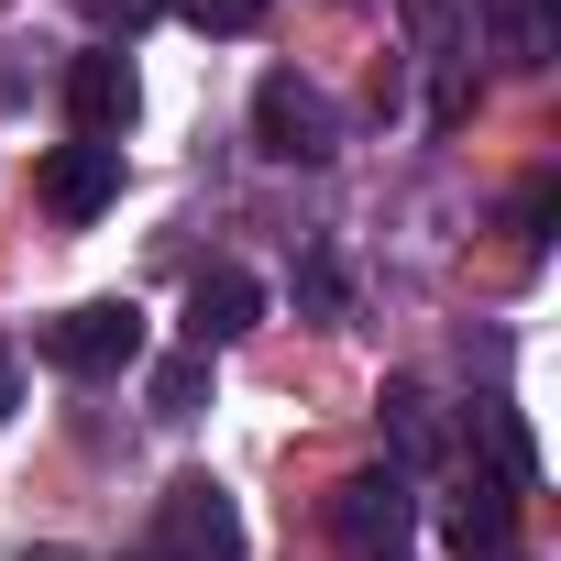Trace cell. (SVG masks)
I'll return each instance as SVG.
<instances>
[{"label":"cell","mask_w":561,"mask_h":561,"mask_svg":"<svg viewBox=\"0 0 561 561\" xmlns=\"http://www.w3.org/2000/svg\"><path fill=\"white\" fill-rule=\"evenodd\" d=\"M144 342H154V331H144L133 298H89V309L45 320V364H56V375H89V386H100V375H133Z\"/></svg>","instance_id":"cell-1"},{"label":"cell","mask_w":561,"mask_h":561,"mask_svg":"<svg viewBox=\"0 0 561 561\" xmlns=\"http://www.w3.org/2000/svg\"><path fill=\"white\" fill-rule=\"evenodd\" d=\"M408 473H353V484H331V539L353 550V561H397L408 550Z\"/></svg>","instance_id":"cell-2"},{"label":"cell","mask_w":561,"mask_h":561,"mask_svg":"<svg viewBox=\"0 0 561 561\" xmlns=\"http://www.w3.org/2000/svg\"><path fill=\"white\" fill-rule=\"evenodd\" d=\"M231 550H242V517H231V495H220L209 473L165 484V506H154V561H231Z\"/></svg>","instance_id":"cell-3"},{"label":"cell","mask_w":561,"mask_h":561,"mask_svg":"<svg viewBox=\"0 0 561 561\" xmlns=\"http://www.w3.org/2000/svg\"><path fill=\"white\" fill-rule=\"evenodd\" d=\"M253 144H264L275 165H320V154H331V100H320L309 78L275 67V78L253 89Z\"/></svg>","instance_id":"cell-4"},{"label":"cell","mask_w":561,"mask_h":561,"mask_svg":"<svg viewBox=\"0 0 561 561\" xmlns=\"http://www.w3.org/2000/svg\"><path fill=\"white\" fill-rule=\"evenodd\" d=\"M133 111H144L133 56H122V45H89V56L67 67V122H78V144H122V133H133Z\"/></svg>","instance_id":"cell-5"},{"label":"cell","mask_w":561,"mask_h":561,"mask_svg":"<svg viewBox=\"0 0 561 561\" xmlns=\"http://www.w3.org/2000/svg\"><path fill=\"white\" fill-rule=\"evenodd\" d=\"M253 320H264V287H253L242 264H198V275H187V353H220V342H242Z\"/></svg>","instance_id":"cell-6"},{"label":"cell","mask_w":561,"mask_h":561,"mask_svg":"<svg viewBox=\"0 0 561 561\" xmlns=\"http://www.w3.org/2000/svg\"><path fill=\"white\" fill-rule=\"evenodd\" d=\"M34 187H45V209H56V220H100V209L122 198V144H56Z\"/></svg>","instance_id":"cell-7"},{"label":"cell","mask_w":561,"mask_h":561,"mask_svg":"<svg viewBox=\"0 0 561 561\" xmlns=\"http://www.w3.org/2000/svg\"><path fill=\"white\" fill-rule=\"evenodd\" d=\"M440 528H451V550H462V561H506V528H517V484H462Z\"/></svg>","instance_id":"cell-8"},{"label":"cell","mask_w":561,"mask_h":561,"mask_svg":"<svg viewBox=\"0 0 561 561\" xmlns=\"http://www.w3.org/2000/svg\"><path fill=\"white\" fill-rule=\"evenodd\" d=\"M386 430H397L408 462H440V451H451V419H440L430 386H386Z\"/></svg>","instance_id":"cell-9"},{"label":"cell","mask_w":561,"mask_h":561,"mask_svg":"<svg viewBox=\"0 0 561 561\" xmlns=\"http://www.w3.org/2000/svg\"><path fill=\"white\" fill-rule=\"evenodd\" d=\"M198 397H209V353H165L154 364V419H198Z\"/></svg>","instance_id":"cell-10"},{"label":"cell","mask_w":561,"mask_h":561,"mask_svg":"<svg viewBox=\"0 0 561 561\" xmlns=\"http://www.w3.org/2000/svg\"><path fill=\"white\" fill-rule=\"evenodd\" d=\"M484 440H495L506 484H539V440H528V419H517V408H484Z\"/></svg>","instance_id":"cell-11"},{"label":"cell","mask_w":561,"mask_h":561,"mask_svg":"<svg viewBox=\"0 0 561 561\" xmlns=\"http://www.w3.org/2000/svg\"><path fill=\"white\" fill-rule=\"evenodd\" d=\"M176 23H198V34H253L264 23V0H165Z\"/></svg>","instance_id":"cell-12"},{"label":"cell","mask_w":561,"mask_h":561,"mask_svg":"<svg viewBox=\"0 0 561 561\" xmlns=\"http://www.w3.org/2000/svg\"><path fill=\"white\" fill-rule=\"evenodd\" d=\"M89 12H100V23H122V34H133V23H154V12H165V0H89Z\"/></svg>","instance_id":"cell-13"},{"label":"cell","mask_w":561,"mask_h":561,"mask_svg":"<svg viewBox=\"0 0 561 561\" xmlns=\"http://www.w3.org/2000/svg\"><path fill=\"white\" fill-rule=\"evenodd\" d=\"M12 408H23V364H12V353H0V419H12Z\"/></svg>","instance_id":"cell-14"},{"label":"cell","mask_w":561,"mask_h":561,"mask_svg":"<svg viewBox=\"0 0 561 561\" xmlns=\"http://www.w3.org/2000/svg\"><path fill=\"white\" fill-rule=\"evenodd\" d=\"M23 561H78V550H23Z\"/></svg>","instance_id":"cell-15"}]
</instances>
